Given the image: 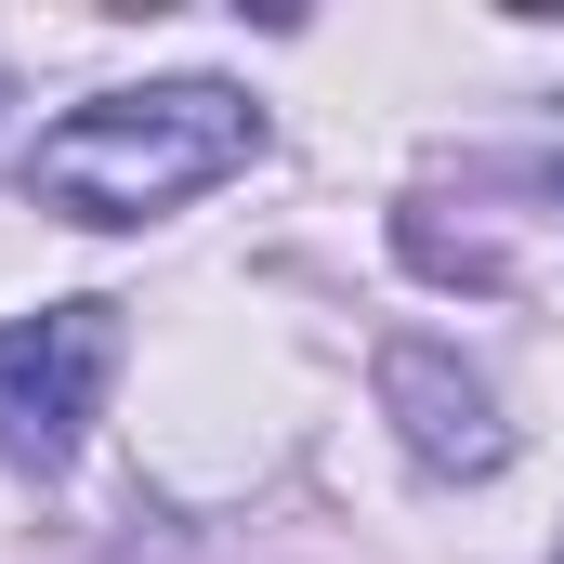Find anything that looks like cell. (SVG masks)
<instances>
[{
	"label": "cell",
	"instance_id": "3957f363",
	"mask_svg": "<svg viewBox=\"0 0 564 564\" xmlns=\"http://www.w3.org/2000/svg\"><path fill=\"white\" fill-rule=\"evenodd\" d=\"M381 408H394V433H408V459L421 473H499L512 459V421H499V394L446 355V341H381Z\"/></svg>",
	"mask_w": 564,
	"mask_h": 564
},
{
	"label": "cell",
	"instance_id": "6da1fadb",
	"mask_svg": "<svg viewBox=\"0 0 564 564\" xmlns=\"http://www.w3.org/2000/svg\"><path fill=\"white\" fill-rule=\"evenodd\" d=\"M263 158V106L237 79H144V93H93L26 144V197L66 224H158L210 184H237Z\"/></svg>",
	"mask_w": 564,
	"mask_h": 564
},
{
	"label": "cell",
	"instance_id": "7a4b0ae2",
	"mask_svg": "<svg viewBox=\"0 0 564 564\" xmlns=\"http://www.w3.org/2000/svg\"><path fill=\"white\" fill-rule=\"evenodd\" d=\"M119 381V302H40L0 328V459L13 473H66L79 433L106 421Z\"/></svg>",
	"mask_w": 564,
	"mask_h": 564
}]
</instances>
